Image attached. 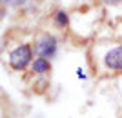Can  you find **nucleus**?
Returning <instances> with one entry per match:
<instances>
[{
    "mask_svg": "<svg viewBox=\"0 0 122 118\" xmlns=\"http://www.w3.org/2000/svg\"><path fill=\"white\" fill-rule=\"evenodd\" d=\"M49 62L46 60V58H36V60H33V71L36 73V75H42V73H47L49 71Z\"/></svg>",
    "mask_w": 122,
    "mask_h": 118,
    "instance_id": "nucleus-4",
    "label": "nucleus"
},
{
    "mask_svg": "<svg viewBox=\"0 0 122 118\" xmlns=\"http://www.w3.org/2000/svg\"><path fill=\"white\" fill-rule=\"evenodd\" d=\"M106 5H115V4H118V2H122V0H102Z\"/></svg>",
    "mask_w": 122,
    "mask_h": 118,
    "instance_id": "nucleus-7",
    "label": "nucleus"
},
{
    "mask_svg": "<svg viewBox=\"0 0 122 118\" xmlns=\"http://www.w3.org/2000/svg\"><path fill=\"white\" fill-rule=\"evenodd\" d=\"M76 76H78V78H82V80H84V78H86V75L82 73V69H76Z\"/></svg>",
    "mask_w": 122,
    "mask_h": 118,
    "instance_id": "nucleus-8",
    "label": "nucleus"
},
{
    "mask_svg": "<svg viewBox=\"0 0 122 118\" xmlns=\"http://www.w3.org/2000/svg\"><path fill=\"white\" fill-rule=\"evenodd\" d=\"M55 22H56V26L66 27V26H67V22H69V18H67V13H66V11H58V13L55 15Z\"/></svg>",
    "mask_w": 122,
    "mask_h": 118,
    "instance_id": "nucleus-5",
    "label": "nucleus"
},
{
    "mask_svg": "<svg viewBox=\"0 0 122 118\" xmlns=\"http://www.w3.org/2000/svg\"><path fill=\"white\" fill-rule=\"evenodd\" d=\"M35 51L38 55V58H51L56 53V38L51 35L40 36L35 44Z\"/></svg>",
    "mask_w": 122,
    "mask_h": 118,
    "instance_id": "nucleus-2",
    "label": "nucleus"
},
{
    "mask_svg": "<svg viewBox=\"0 0 122 118\" xmlns=\"http://www.w3.org/2000/svg\"><path fill=\"white\" fill-rule=\"evenodd\" d=\"M33 60V51H31V47L27 44L24 46H18L16 49H13L9 55V66L16 71H22L25 67L29 66V62Z\"/></svg>",
    "mask_w": 122,
    "mask_h": 118,
    "instance_id": "nucleus-1",
    "label": "nucleus"
},
{
    "mask_svg": "<svg viewBox=\"0 0 122 118\" xmlns=\"http://www.w3.org/2000/svg\"><path fill=\"white\" fill-rule=\"evenodd\" d=\"M5 5H22V4H25L27 0H2Z\"/></svg>",
    "mask_w": 122,
    "mask_h": 118,
    "instance_id": "nucleus-6",
    "label": "nucleus"
},
{
    "mask_svg": "<svg viewBox=\"0 0 122 118\" xmlns=\"http://www.w3.org/2000/svg\"><path fill=\"white\" fill-rule=\"evenodd\" d=\"M104 64L106 67L113 69V71H122V46L115 47L104 57Z\"/></svg>",
    "mask_w": 122,
    "mask_h": 118,
    "instance_id": "nucleus-3",
    "label": "nucleus"
}]
</instances>
